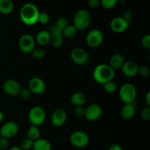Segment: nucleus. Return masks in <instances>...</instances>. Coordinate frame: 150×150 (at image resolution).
Masks as SVG:
<instances>
[{
	"mask_svg": "<svg viewBox=\"0 0 150 150\" xmlns=\"http://www.w3.org/2000/svg\"><path fill=\"white\" fill-rule=\"evenodd\" d=\"M39 13V10L35 4L26 3L21 8L20 18L24 24L31 26L38 22Z\"/></svg>",
	"mask_w": 150,
	"mask_h": 150,
	"instance_id": "nucleus-1",
	"label": "nucleus"
},
{
	"mask_svg": "<svg viewBox=\"0 0 150 150\" xmlns=\"http://www.w3.org/2000/svg\"><path fill=\"white\" fill-rule=\"evenodd\" d=\"M93 78L95 81L100 84L113 81L115 76L114 70L107 64H100L93 70Z\"/></svg>",
	"mask_w": 150,
	"mask_h": 150,
	"instance_id": "nucleus-2",
	"label": "nucleus"
},
{
	"mask_svg": "<svg viewBox=\"0 0 150 150\" xmlns=\"http://www.w3.org/2000/svg\"><path fill=\"white\" fill-rule=\"evenodd\" d=\"M91 15L86 10H79L75 14L73 18V26L76 27L77 31L85 30L91 23Z\"/></svg>",
	"mask_w": 150,
	"mask_h": 150,
	"instance_id": "nucleus-3",
	"label": "nucleus"
},
{
	"mask_svg": "<svg viewBox=\"0 0 150 150\" xmlns=\"http://www.w3.org/2000/svg\"><path fill=\"white\" fill-rule=\"evenodd\" d=\"M137 96V90L136 86L130 83H125L120 89V100L125 104L133 103Z\"/></svg>",
	"mask_w": 150,
	"mask_h": 150,
	"instance_id": "nucleus-4",
	"label": "nucleus"
},
{
	"mask_svg": "<svg viewBox=\"0 0 150 150\" xmlns=\"http://www.w3.org/2000/svg\"><path fill=\"white\" fill-rule=\"evenodd\" d=\"M45 112L41 107L34 106L29 112V120L32 125L40 126L44 123L45 120Z\"/></svg>",
	"mask_w": 150,
	"mask_h": 150,
	"instance_id": "nucleus-5",
	"label": "nucleus"
},
{
	"mask_svg": "<svg viewBox=\"0 0 150 150\" xmlns=\"http://www.w3.org/2000/svg\"><path fill=\"white\" fill-rule=\"evenodd\" d=\"M70 143L73 146L77 148L86 147L89 142V136L85 132L75 131L72 133L70 137Z\"/></svg>",
	"mask_w": 150,
	"mask_h": 150,
	"instance_id": "nucleus-6",
	"label": "nucleus"
},
{
	"mask_svg": "<svg viewBox=\"0 0 150 150\" xmlns=\"http://www.w3.org/2000/svg\"><path fill=\"white\" fill-rule=\"evenodd\" d=\"M103 33L100 29H95L88 32L86 37V42L91 48H97L103 41Z\"/></svg>",
	"mask_w": 150,
	"mask_h": 150,
	"instance_id": "nucleus-7",
	"label": "nucleus"
},
{
	"mask_svg": "<svg viewBox=\"0 0 150 150\" xmlns=\"http://www.w3.org/2000/svg\"><path fill=\"white\" fill-rule=\"evenodd\" d=\"M19 48L24 54H31L35 48V40L29 34L23 35L19 39Z\"/></svg>",
	"mask_w": 150,
	"mask_h": 150,
	"instance_id": "nucleus-8",
	"label": "nucleus"
},
{
	"mask_svg": "<svg viewBox=\"0 0 150 150\" xmlns=\"http://www.w3.org/2000/svg\"><path fill=\"white\" fill-rule=\"evenodd\" d=\"M18 125L16 122L13 121L7 122L4 123L0 128V135L1 137L5 139H11L14 137L18 132Z\"/></svg>",
	"mask_w": 150,
	"mask_h": 150,
	"instance_id": "nucleus-9",
	"label": "nucleus"
},
{
	"mask_svg": "<svg viewBox=\"0 0 150 150\" xmlns=\"http://www.w3.org/2000/svg\"><path fill=\"white\" fill-rule=\"evenodd\" d=\"M70 58L75 64L78 65H83L87 62L89 56L83 48H75L71 51Z\"/></svg>",
	"mask_w": 150,
	"mask_h": 150,
	"instance_id": "nucleus-10",
	"label": "nucleus"
},
{
	"mask_svg": "<svg viewBox=\"0 0 150 150\" xmlns=\"http://www.w3.org/2000/svg\"><path fill=\"white\" fill-rule=\"evenodd\" d=\"M51 38L50 42L54 48H59L62 46L64 41V36L62 35V30L59 29L55 24L51 27Z\"/></svg>",
	"mask_w": 150,
	"mask_h": 150,
	"instance_id": "nucleus-11",
	"label": "nucleus"
},
{
	"mask_svg": "<svg viewBox=\"0 0 150 150\" xmlns=\"http://www.w3.org/2000/svg\"><path fill=\"white\" fill-rule=\"evenodd\" d=\"M102 114V108L97 103L89 105L85 109L84 117L89 121H95L100 117Z\"/></svg>",
	"mask_w": 150,
	"mask_h": 150,
	"instance_id": "nucleus-12",
	"label": "nucleus"
},
{
	"mask_svg": "<svg viewBox=\"0 0 150 150\" xmlns=\"http://www.w3.org/2000/svg\"><path fill=\"white\" fill-rule=\"evenodd\" d=\"M29 89L32 92V93L41 95L45 90V83L40 78L34 77L29 80Z\"/></svg>",
	"mask_w": 150,
	"mask_h": 150,
	"instance_id": "nucleus-13",
	"label": "nucleus"
},
{
	"mask_svg": "<svg viewBox=\"0 0 150 150\" xmlns=\"http://www.w3.org/2000/svg\"><path fill=\"white\" fill-rule=\"evenodd\" d=\"M3 90L7 95L14 96L17 95L21 89L20 83L14 79H7L3 83Z\"/></svg>",
	"mask_w": 150,
	"mask_h": 150,
	"instance_id": "nucleus-14",
	"label": "nucleus"
},
{
	"mask_svg": "<svg viewBox=\"0 0 150 150\" xmlns=\"http://www.w3.org/2000/svg\"><path fill=\"white\" fill-rule=\"evenodd\" d=\"M67 113L64 110L59 108L55 110L51 115V123L55 127H61L67 121Z\"/></svg>",
	"mask_w": 150,
	"mask_h": 150,
	"instance_id": "nucleus-15",
	"label": "nucleus"
},
{
	"mask_svg": "<svg viewBox=\"0 0 150 150\" xmlns=\"http://www.w3.org/2000/svg\"><path fill=\"white\" fill-rule=\"evenodd\" d=\"M110 26L114 32L120 33L127 30L129 26V23L126 21L122 17H116L112 19Z\"/></svg>",
	"mask_w": 150,
	"mask_h": 150,
	"instance_id": "nucleus-16",
	"label": "nucleus"
},
{
	"mask_svg": "<svg viewBox=\"0 0 150 150\" xmlns=\"http://www.w3.org/2000/svg\"><path fill=\"white\" fill-rule=\"evenodd\" d=\"M123 74L127 77H134L138 74L139 66L136 62L133 61L125 62L124 64L122 67Z\"/></svg>",
	"mask_w": 150,
	"mask_h": 150,
	"instance_id": "nucleus-17",
	"label": "nucleus"
},
{
	"mask_svg": "<svg viewBox=\"0 0 150 150\" xmlns=\"http://www.w3.org/2000/svg\"><path fill=\"white\" fill-rule=\"evenodd\" d=\"M136 114V107L133 103L125 104L121 108L120 114L125 120H130L133 118Z\"/></svg>",
	"mask_w": 150,
	"mask_h": 150,
	"instance_id": "nucleus-18",
	"label": "nucleus"
},
{
	"mask_svg": "<svg viewBox=\"0 0 150 150\" xmlns=\"http://www.w3.org/2000/svg\"><path fill=\"white\" fill-rule=\"evenodd\" d=\"M125 63V59L122 54H114L111 57L108 65L115 71L116 70H120L122 68Z\"/></svg>",
	"mask_w": 150,
	"mask_h": 150,
	"instance_id": "nucleus-19",
	"label": "nucleus"
},
{
	"mask_svg": "<svg viewBox=\"0 0 150 150\" xmlns=\"http://www.w3.org/2000/svg\"><path fill=\"white\" fill-rule=\"evenodd\" d=\"M70 101L75 106H83L86 102V97L83 92H75L72 95Z\"/></svg>",
	"mask_w": 150,
	"mask_h": 150,
	"instance_id": "nucleus-20",
	"label": "nucleus"
},
{
	"mask_svg": "<svg viewBox=\"0 0 150 150\" xmlns=\"http://www.w3.org/2000/svg\"><path fill=\"white\" fill-rule=\"evenodd\" d=\"M34 150H51V144L48 140L45 139H38L33 142Z\"/></svg>",
	"mask_w": 150,
	"mask_h": 150,
	"instance_id": "nucleus-21",
	"label": "nucleus"
},
{
	"mask_svg": "<svg viewBox=\"0 0 150 150\" xmlns=\"http://www.w3.org/2000/svg\"><path fill=\"white\" fill-rule=\"evenodd\" d=\"M50 38H51V34L49 31L42 30L38 32L37 35L35 42L40 45H45L50 42Z\"/></svg>",
	"mask_w": 150,
	"mask_h": 150,
	"instance_id": "nucleus-22",
	"label": "nucleus"
},
{
	"mask_svg": "<svg viewBox=\"0 0 150 150\" xmlns=\"http://www.w3.org/2000/svg\"><path fill=\"white\" fill-rule=\"evenodd\" d=\"M14 4L12 0H0V13L8 15L13 12Z\"/></svg>",
	"mask_w": 150,
	"mask_h": 150,
	"instance_id": "nucleus-23",
	"label": "nucleus"
},
{
	"mask_svg": "<svg viewBox=\"0 0 150 150\" xmlns=\"http://www.w3.org/2000/svg\"><path fill=\"white\" fill-rule=\"evenodd\" d=\"M27 136H28V139H31V140L33 141V142L36 141L37 139H40V131L38 126H35V125L31 126L27 131Z\"/></svg>",
	"mask_w": 150,
	"mask_h": 150,
	"instance_id": "nucleus-24",
	"label": "nucleus"
},
{
	"mask_svg": "<svg viewBox=\"0 0 150 150\" xmlns=\"http://www.w3.org/2000/svg\"><path fill=\"white\" fill-rule=\"evenodd\" d=\"M76 32H77V29H76L73 25H67L64 29H62V35L64 38H71L76 35Z\"/></svg>",
	"mask_w": 150,
	"mask_h": 150,
	"instance_id": "nucleus-25",
	"label": "nucleus"
},
{
	"mask_svg": "<svg viewBox=\"0 0 150 150\" xmlns=\"http://www.w3.org/2000/svg\"><path fill=\"white\" fill-rule=\"evenodd\" d=\"M103 89L107 93L112 94L114 92H116L117 89V85L114 81H110L106 82L103 83Z\"/></svg>",
	"mask_w": 150,
	"mask_h": 150,
	"instance_id": "nucleus-26",
	"label": "nucleus"
},
{
	"mask_svg": "<svg viewBox=\"0 0 150 150\" xmlns=\"http://www.w3.org/2000/svg\"><path fill=\"white\" fill-rule=\"evenodd\" d=\"M17 95L23 100H28L32 97V92L27 88H21Z\"/></svg>",
	"mask_w": 150,
	"mask_h": 150,
	"instance_id": "nucleus-27",
	"label": "nucleus"
},
{
	"mask_svg": "<svg viewBox=\"0 0 150 150\" xmlns=\"http://www.w3.org/2000/svg\"><path fill=\"white\" fill-rule=\"evenodd\" d=\"M31 54L35 59H41L43 58L45 54V50L42 49V48H35L31 52Z\"/></svg>",
	"mask_w": 150,
	"mask_h": 150,
	"instance_id": "nucleus-28",
	"label": "nucleus"
},
{
	"mask_svg": "<svg viewBox=\"0 0 150 150\" xmlns=\"http://www.w3.org/2000/svg\"><path fill=\"white\" fill-rule=\"evenodd\" d=\"M33 141H32L31 139H23L21 142V146L20 147L23 150H29L31 149H32V146H33Z\"/></svg>",
	"mask_w": 150,
	"mask_h": 150,
	"instance_id": "nucleus-29",
	"label": "nucleus"
},
{
	"mask_svg": "<svg viewBox=\"0 0 150 150\" xmlns=\"http://www.w3.org/2000/svg\"><path fill=\"white\" fill-rule=\"evenodd\" d=\"M100 4L105 9H111L117 4L118 0H100Z\"/></svg>",
	"mask_w": 150,
	"mask_h": 150,
	"instance_id": "nucleus-30",
	"label": "nucleus"
},
{
	"mask_svg": "<svg viewBox=\"0 0 150 150\" xmlns=\"http://www.w3.org/2000/svg\"><path fill=\"white\" fill-rule=\"evenodd\" d=\"M50 21V16L47 13L42 12V13H39V16H38V22L40 23L41 24H46L49 22Z\"/></svg>",
	"mask_w": 150,
	"mask_h": 150,
	"instance_id": "nucleus-31",
	"label": "nucleus"
},
{
	"mask_svg": "<svg viewBox=\"0 0 150 150\" xmlns=\"http://www.w3.org/2000/svg\"><path fill=\"white\" fill-rule=\"evenodd\" d=\"M55 25L59 28V29L62 30L63 29H64V28L68 25V21H67V19L66 18L60 17L57 19Z\"/></svg>",
	"mask_w": 150,
	"mask_h": 150,
	"instance_id": "nucleus-32",
	"label": "nucleus"
},
{
	"mask_svg": "<svg viewBox=\"0 0 150 150\" xmlns=\"http://www.w3.org/2000/svg\"><path fill=\"white\" fill-rule=\"evenodd\" d=\"M150 73V70L149 67L146 65H142L141 67H139L138 69V74L141 76V77H147Z\"/></svg>",
	"mask_w": 150,
	"mask_h": 150,
	"instance_id": "nucleus-33",
	"label": "nucleus"
},
{
	"mask_svg": "<svg viewBox=\"0 0 150 150\" xmlns=\"http://www.w3.org/2000/svg\"><path fill=\"white\" fill-rule=\"evenodd\" d=\"M141 117L143 120L145 121H148L150 120V108L149 106L146 107V108H144L142 111L141 113Z\"/></svg>",
	"mask_w": 150,
	"mask_h": 150,
	"instance_id": "nucleus-34",
	"label": "nucleus"
},
{
	"mask_svg": "<svg viewBox=\"0 0 150 150\" xmlns=\"http://www.w3.org/2000/svg\"><path fill=\"white\" fill-rule=\"evenodd\" d=\"M142 46L146 49L150 48V35H146L144 37H143L142 40Z\"/></svg>",
	"mask_w": 150,
	"mask_h": 150,
	"instance_id": "nucleus-35",
	"label": "nucleus"
},
{
	"mask_svg": "<svg viewBox=\"0 0 150 150\" xmlns=\"http://www.w3.org/2000/svg\"><path fill=\"white\" fill-rule=\"evenodd\" d=\"M84 113L85 108L83 106H76V108L74 109V114L77 117H84Z\"/></svg>",
	"mask_w": 150,
	"mask_h": 150,
	"instance_id": "nucleus-36",
	"label": "nucleus"
},
{
	"mask_svg": "<svg viewBox=\"0 0 150 150\" xmlns=\"http://www.w3.org/2000/svg\"><path fill=\"white\" fill-rule=\"evenodd\" d=\"M122 17L126 21L128 22V23H130L133 18V13L130 11H129V10H127V11H125L124 13H123V16H122Z\"/></svg>",
	"mask_w": 150,
	"mask_h": 150,
	"instance_id": "nucleus-37",
	"label": "nucleus"
},
{
	"mask_svg": "<svg viewBox=\"0 0 150 150\" xmlns=\"http://www.w3.org/2000/svg\"><path fill=\"white\" fill-rule=\"evenodd\" d=\"M9 141L7 139L1 137L0 138V149H5L8 147Z\"/></svg>",
	"mask_w": 150,
	"mask_h": 150,
	"instance_id": "nucleus-38",
	"label": "nucleus"
},
{
	"mask_svg": "<svg viewBox=\"0 0 150 150\" xmlns=\"http://www.w3.org/2000/svg\"><path fill=\"white\" fill-rule=\"evenodd\" d=\"M100 4V0H89L88 1V5L90 8L95 9Z\"/></svg>",
	"mask_w": 150,
	"mask_h": 150,
	"instance_id": "nucleus-39",
	"label": "nucleus"
},
{
	"mask_svg": "<svg viewBox=\"0 0 150 150\" xmlns=\"http://www.w3.org/2000/svg\"><path fill=\"white\" fill-rule=\"evenodd\" d=\"M108 150H122V148L119 144H112L108 148Z\"/></svg>",
	"mask_w": 150,
	"mask_h": 150,
	"instance_id": "nucleus-40",
	"label": "nucleus"
},
{
	"mask_svg": "<svg viewBox=\"0 0 150 150\" xmlns=\"http://www.w3.org/2000/svg\"><path fill=\"white\" fill-rule=\"evenodd\" d=\"M145 100H146V105H147L148 106H149L150 105V91H148L147 93H146V97H145Z\"/></svg>",
	"mask_w": 150,
	"mask_h": 150,
	"instance_id": "nucleus-41",
	"label": "nucleus"
},
{
	"mask_svg": "<svg viewBox=\"0 0 150 150\" xmlns=\"http://www.w3.org/2000/svg\"><path fill=\"white\" fill-rule=\"evenodd\" d=\"M9 150H23L21 149V148L20 147V146H12V147H10Z\"/></svg>",
	"mask_w": 150,
	"mask_h": 150,
	"instance_id": "nucleus-42",
	"label": "nucleus"
},
{
	"mask_svg": "<svg viewBox=\"0 0 150 150\" xmlns=\"http://www.w3.org/2000/svg\"><path fill=\"white\" fill-rule=\"evenodd\" d=\"M3 120H4V114L2 111H0V122H1Z\"/></svg>",
	"mask_w": 150,
	"mask_h": 150,
	"instance_id": "nucleus-43",
	"label": "nucleus"
},
{
	"mask_svg": "<svg viewBox=\"0 0 150 150\" xmlns=\"http://www.w3.org/2000/svg\"><path fill=\"white\" fill-rule=\"evenodd\" d=\"M121 1V2H124L125 1V0H118V1Z\"/></svg>",
	"mask_w": 150,
	"mask_h": 150,
	"instance_id": "nucleus-44",
	"label": "nucleus"
}]
</instances>
